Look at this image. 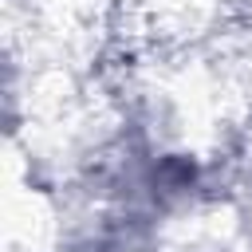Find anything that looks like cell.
Returning <instances> with one entry per match:
<instances>
[{
  "label": "cell",
  "instance_id": "obj_1",
  "mask_svg": "<svg viewBox=\"0 0 252 252\" xmlns=\"http://www.w3.org/2000/svg\"><path fill=\"white\" fill-rule=\"evenodd\" d=\"M35 252H138V248L102 213H91V209H55V224L35 244Z\"/></svg>",
  "mask_w": 252,
  "mask_h": 252
}]
</instances>
